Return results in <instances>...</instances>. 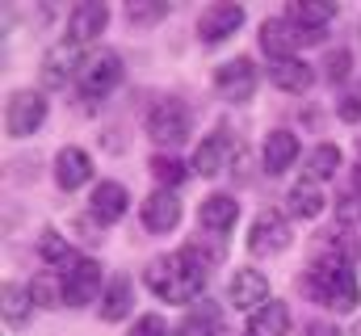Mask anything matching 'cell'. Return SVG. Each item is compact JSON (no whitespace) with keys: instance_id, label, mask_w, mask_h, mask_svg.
I'll return each mask as SVG.
<instances>
[{"instance_id":"obj_1","label":"cell","mask_w":361,"mask_h":336,"mask_svg":"<svg viewBox=\"0 0 361 336\" xmlns=\"http://www.w3.org/2000/svg\"><path fill=\"white\" fill-rule=\"evenodd\" d=\"M206 273H210V256L193 248H180V252H164L147 265L143 282L147 290L160 299V303H173V307H185V303H197L202 286H206Z\"/></svg>"},{"instance_id":"obj_2","label":"cell","mask_w":361,"mask_h":336,"mask_svg":"<svg viewBox=\"0 0 361 336\" xmlns=\"http://www.w3.org/2000/svg\"><path fill=\"white\" fill-rule=\"evenodd\" d=\"M302 290H307L319 307H328V311H353L361 303V282H357V273H353V260L341 256V252H324V256L307 269Z\"/></svg>"},{"instance_id":"obj_3","label":"cell","mask_w":361,"mask_h":336,"mask_svg":"<svg viewBox=\"0 0 361 336\" xmlns=\"http://www.w3.org/2000/svg\"><path fill=\"white\" fill-rule=\"evenodd\" d=\"M189 131H193V109L185 101H177V97H160L147 109V135H152V143L180 148L189 139Z\"/></svg>"},{"instance_id":"obj_4","label":"cell","mask_w":361,"mask_h":336,"mask_svg":"<svg viewBox=\"0 0 361 336\" xmlns=\"http://www.w3.org/2000/svg\"><path fill=\"white\" fill-rule=\"evenodd\" d=\"M47 122V97L38 88H17L4 105V126L13 139H30L38 135V126Z\"/></svg>"},{"instance_id":"obj_5","label":"cell","mask_w":361,"mask_h":336,"mask_svg":"<svg viewBox=\"0 0 361 336\" xmlns=\"http://www.w3.org/2000/svg\"><path fill=\"white\" fill-rule=\"evenodd\" d=\"M59 277H63V307H89L105 286V273L92 256H76Z\"/></svg>"},{"instance_id":"obj_6","label":"cell","mask_w":361,"mask_h":336,"mask_svg":"<svg viewBox=\"0 0 361 336\" xmlns=\"http://www.w3.org/2000/svg\"><path fill=\"white\" fill-rule=\"evenodd\" d=\"M76 84H80V92L92 97V101L97 97H109L122 84V55L118 51H92V55H85V68H80Z\"/></svg>"},{"instance_id":"obj_7","label":"cell","mask_w":361,"mask_h":336,"mask_svg":"<svg viewBox=\"0 0 361 336\" xmlns=\"http://www.w3.org/2000/svg\"><path fill=\"white\" fill-rule=\"evenodd\" d=\"M231 156H235V135L227 131V126H219V131H210L202 143H197V152H193V172H202V176H219V172H227L231 168Z\"/></svg>"},{"instance_id":"obj_8","label":"cell","mask_w":361,"mask_h":336,"mask_svg":"<svg viewBox=\"0 0 361 336\" xmlns=\"http://www.w3.org/2000/svg\"><path fill=\"white\" fill-rule=\"evenodd\" d=\"M290 223H286V215H277V210H265V215H257L252 219V232H248V252L252 256H273V252H286L290 248Z\"/></svg>"},{"instance_id":"obj_9","label":"cell","mask_w":361,"mask_h":336,"mask_svg":"<svg viewBox=\"0 0 361 336\" xmlns=\"http://www.w3.org/2000/svg\"><path fill=\"white\" fill-rule=\"evenodd\" d=\"M227 303H231L235 311L257 316V311L269 303V277H265L261 269H235V277H231V286H227Z\"/></svg>"},{"instance_id":"obj_10","label":"cell","mask_w":361,"mask_h":336,"mask_svg":"<svg viewBox=\"0 0 361 336\" xmlns=\"http://www.w3.org/2000/svg\"><path fill=\"white\" fill-rule=\"evenodd\" d=\"M214 88L227 97V101H248L252 92H257V68H252V59H227L219 72H214Z\"/></svg>"},{"instance_id":"obj_11","label":"cell","mask_w":361,"mask_h":336,"mask_svg":"<svg viewBox=\"0 0 361 336\" xmlns=\"http://www.w3.org/2000/svg\"><path fill=\"white\" fill-rule=\"evenodd\" d=\"M240 25H244V8H240V4H210V8L197 17V38H202L206 47H214V42H227Z\"/></svg>"},{"instance_id":"obj_12","label":"cell","mask_w":361,"mask_h":336,"mask_svg":"<svg viewBox=\"0 0 361 336\" xmlns=\"http://www.w3.org/2000/svg\"><path fill=\"white\" fill-rule=\"evenodd\" d=\"M126 206H130V193H126L122 181H97V189H92V198H89V215L101 227H114L126 215Z\"/></svg>"},{"instance_id":"obj_13","label":"cell","mask_w":361,"mask_h":336,"mask_svg":"<svg viewBox=\"0 0 361 336\" xmlns=\"http://www.w3.org/2000/svg\"><path fill=\"white\" fill-rule=\"evenodd\" d=\"M177 223H180L177 189H156V193L143 202V227H147L152 236H169V232H177Z\"/></svg>"},{"instance_id":"obj_14","label":"cell","mask_w":361,"mask_h":336,"mask_svg":"<svg viewBox=\"0 0 361 336\" xmlns=\"http://www.w3.org/2000/svg\"><path fill=\"white\" fill-rule=\"evenodd\" d=\"M105 25H109V8H105L101 0H85V4H76L72 17H68V42L85 47V42H92V38L105 34Z\"/></svg>"},{"instance_id":"obj_15","label":"cell","mask_w":361,"mask_h":336,"mask_svg":"<svg viewBox=\"0 0 361 336\" xmlns=\"http://www.w3.org/2000/svg\"><path fill=\"white\" fill-rule=\"evenodd\" d=\"M197 223H202V232H210V236H227V232L240 223V202H235L231 193H210V198L197 206Z\"/></svg>"},{"instance_id":"obj_16","label":"cell","mask_w":361,"mask_h":336,"mask_svg":"<svg viewBox=\"0 0 361 336\" xmlns=\"http://www.w3.org/2000/svg\"><path fill=\"white\" fill-rule=\"evenodd\" d=\"M85 59H80V47L76 42H59L47 59H42V84L47 88H63L72 76H80Z\"/></svg>"},{"instance_id":"obj_17","label":"cell","mask_w":361,"mask_h":336,"mask_svg":"<svg viewBox=\"0 0 361 336\" xmlns=\"http://www.w3.org/2000/svg\"><path fill=\"white\" fill-rule=\"evenodd\" d=\"M294 47H298V30L290 25V17H269V21H261V51L269 55L273 64L294 59Z\"/></svg>"},{"instance_id":"obj_18","label":"cell","mask_w":361,"mask_h":336,"mask_svg":"<svg viewBox=\"0 0 361 336\" xmlns=\"http://www.w3.org/2000/svg\"><path fill=\"white\" fill-rule=\"evenodd\" d=\"M298 152H302V143H298V135H294V131H269V135H265L261 164H265V172L281 176L286 168L298 160Z\"/></svg>"},{"instance_id":"obj_19","label":"cell","mask_w":361,"mask_h":336,"mask_svg":"<svg viewBox=\"0 0 361 336\" xmlns=\"http://www.w3.org/2000/svg\"><path fill=\"white\" fill-rule=\"evenodd\" d=\"M324 206H328L324 185H319V181H311V176L294 181V185H290V193H286V210H290L294 219H319V215H324Z\"/></svg>"},{"instance_id":"obj_20","label":"cell","mask_w":361,"mask_h":336,"mask_svg":"<svg viewBox=\"0 0 361 336\" xmlns=\"http://www.w3.org/2000/svg\"><path fill=\"white\" fill-rule=\"evenodd\" d=\"M92 176V156L85 148H63L59 156H55V185L59 189H80L85 181Z\"/></svg>"},{"instance_id":"obj_21","label":"cell","mask_w":361,"mask_h":336,"mask_svg":"<svg viewBox=\"0 0 361 336\" xmlns=\"http://www.w3.org/2000/svg\"><path fill=\"white\" fill-rule=\"evenodd\" d=\"M269 80L281 88V92H307L311 84H315V68L307 64V59H281V64H273L269 68Z\"/></svg>"},{"instance_id":"obj_22","label":"cell","mask_w":361,"mask_h":336,"mask_svg":"<svg viewBox=\"0 0 361 336\" xmlns=\"http://www.w3.org/2000/svg\"><path fill=\"white\" fill-rule=\"evenodd\" d=\"M130 307H135V286H130V277H114V282L105 286V294H101V320H105V324H118V320L130 316Z\"/></svg>"},{"instance_id":"obj_23","label":"cell","mask_w":361,"mask_h":336,"mask_svg":"<svg viewBox=\"0 0 361 336\" xmlns=\"http://www.w3.org/2000/svg\"><path fill=\"white\" fill-rule=\"evenodd\" d=\"M290 332V307L269 299L252 320H248V336H286Z\"/></svg>"},{"instance_id":"obj_24","label":"cell","mask_w":361,"mask_h":336,"mask_svg":"<svg viewBox=\"0 0 361 336\" xmlns=\"http://www.w3.org/2000/svg\"><path fill=\"white\" fill-rule=\"evenodd\" d=\"M180 336H223V316L210 303H193L180 320Z\"/></svg>"},{"instance_id":"obj_25","label":"cell","mask_w":361,"mask_h":336,"mask_svg":"<svg viewBox=\"0 0 361 336\" xmlns=\"http://www.w3.org/2000/svg\"><path fill=\"white\" fill-rule=\"evenodd\" d=\"M332 17H336V4H332V0H302V4L290 8V25L311 30V34H319Z\"/></svg>"},{"instance_id":"obj_26","label":"cell","mask_w":361,"mask_h":336,"mask_svg":"<svg viewBox=\"0 0 361 336\" xmlns=\"http://www.w3.org/2000/svg\"><path fill=\"white\" fill-rule=\"evenodd\" d=\"M34 307H38V303H34L30 286L4 282V324H8V328H21V324L30 320V311H34Z\"/></svg>"},{"instance_id":"obj_27","label":"cell","mask_w":361,"mask_h":336,"mask_svg":"<svg viewBox=\"0 0 361 336\" xmlns=\"http://www.w3.org/2000/svg\"><path fill=\"white\" fill-rule=\"evenodd\" d=\"M336 168H341V148H336V143H319V148L307 156V176H311V181H319V185H324V181H332V176H336Z\"/></svg>"},{"instance_id":"obj_28","label":"cell","mask_w":361,"mask_h":336,"mask_svg":"<svg viewBox=\"0 0 361 336\" xmlns=\"http://www.w3.org/2000/svg\"><path fill=\"white\" fill-rule=\"evenodd\" d=\"M38 256H42V260L51 265V269H59V273H63V269H68V265L76 260L72 244H68V240H63L59 232H47V236H42V244H38Z\"/></svg>"},{"instance_id":"obj_29","label":"cell","mask_w":361,"mask_h":336,"mask_svg":"<svg viewBox=\"0 0 361 336\" xmlns=\"http://www.w3.org/2000/svg\"><path fill=\"white\" fill-rule=\"evenodd\" d=\"M30 294L38 307H59L63 303V277H51V273H38L30 282Z\"/></svg>"},{"instance_id":"obj_30","label":"cell","mask_w":361,"mask_h":336,"mask_svg":"<svg viewBox=\"0 0 361 336\" xmlns=\"http://www.w3.org/2000/svg\"><path fill=\"white\" fill-rule=\"evenodd\" d=\"M152 176H156L164 189H177L180 181L189 176V168H185V160H177V156H156V160H152Z\"/></svg>"},{"instance_id":"obj_31","label":"cell","mask_w":361,"mask_h":336,"mask_svg":"<svg viewBox=\"0 0 361 336\" xmlns=\"http://www.w3.org/2000/svg\"><path fill=\"white\" fill-rule=\"evenodd\" d=\"M126 17H130L135 25H156V21L169 17V4H164V0H152V4H147V0H130V4H126Z\"/></svg>"},{"instance_id":"obj_32","label":"cell","mask_w":361,"mask_h":336,"mask_svg":"<svg viewBox=\"0 0 361 336\" xmlns=\"http://www.w3.org/2000/svg\"><path fill=\"white\" fill-rule=\"evenodd\" d=\"M349 68H353V55H349V51H332L328 64H324V76H328L332 84H341L345 76H349Z\"/></svg>"},{"instance_id":"obj_33","label":"cell","mask_w":361,"mask_h":336,"mask_svg":"<svg viewBox=\"0 0 361 336\" xmlns=\"http://www.w3.org/2000/svg\"><path fill=\"white\" fill-rule=\"evenodd\" d=\"M169 328H164V320L160 316H139L135 324H130V332L126 336H164Z\"/></svg>"},{"instance_id":"obj_34","label":"cell","mask_w":361,"mask_h":336,"mask_svg":"<svg viewBox=\"0 0 361 336\" xmlns=\"http://www.w3.org/2000/svg\"><path fill=\"white\" fill-rule=\"evenodd\" d=\"M336 114H341V122H357V118H361V88H357V92H345V97H341Z\"/></svg>"},{"instance_id":"obj_35","label":"cell","mask_w":361,"mask_h":336,"mask_svg":"<svg viewBox=\"0 0 361 336\" xmlns=\"http://www.w3.org/2000/svg\"><path fill=\"white\" fill-rule=\"evenodd\" d=\"M307 336H341V332H336V324H328V320H311V324H307Z\"/></svg>"},{"instance_id":"obj_36","label":"cell","mask_w":361,"mask_h":336,"mask_svg":"<svg viewBox=\"0 0 361 336\" xmlns=\"http://www.w3.org/2000/svg\"><path fill=\"white\" fill-rule=\"evenodd\" d=\"M349 336H361V320H357V324H353V332H349Z\"/></svg>"},{"instance_id":"obj_37","label":"cell","mask_w":361,"mask_h":336,"mask_svg":"<svg viewBox=\"0 0 361 336\" xmlns=\"http://www.w3.org/2000/svg\"><path fill=\"white\" fill-rule=\"evenodd\" d=\"M357 193H361V168H357Z\"/></svg>"},{"instance_id":"obj_38","label":"cell","mask_w":361,"mask_h":336,"mask_svg":"<svg viewBox=\"0 0 361 336\" xmlns=\"http://www.w3.org/2000/svg\"><path fill=\"white\" fill-rule=\"evenodd\" d=\"M244 336H248V332H244Z\"/></svg>"}]
</instances>
